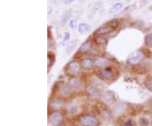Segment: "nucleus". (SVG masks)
Masks as SVG:
<instances>
[{
  "instance_id": "nucleus-1",
  "label": "nucleus",
  "mask_w": 152,
  "mask_h": 126,
  "mask_svg": "<svg viewBox=\"0 0 152 126\" xmlns=\"http://www.w3.org/2000/svg\"><path fill=\"white\" fill-rule=\"evenodd\" d=\"M80 123L82 126H99L100 122L98 119L91 115H85L80 119Z\"/></svg>"
},
{
  "instance_id": "nucleus-2",
  "label": "nucleus",
  "mask_w": 152,
  "mask_h": 126,
  "mask_svg": "<svg viewBox=\"0 0 152 126\" xmlns=\"http://www.w3.org/2000/svg\"><path fill=\"white\" fill-rule=\"evenodd\" d=\"M144 59V53L140 51H137L135 52H133L129 56V63L131 65H137L139 64Z\"/></svg>"
},
{
  "instance_id": "nucleus-3",
  "label": "nucleus",
  "mask_w": 152,
  "mask_h": 126,
  "mask_svg": "<svg viewBox=\"0 0 152 126\" xmlns=\"http://www.w3.org/2000/svg\"><path fill=\"white\" fill-rule=\"evenodd\" d=\"M63 119H64V116L61 113L54 112L51 114L50 117H49V122L52 125H58L63 122Z\"/></svg>"
},
{
  "instance_id": "nucleus-4",
  "label": "nucleus",
  "mask_w": 152,
  "mask_h": 126,
  "mask_svg": "<svg viewBox=\"0 0 152 126\" xmlns=\"http://www.w3.org/2000/svg\"><path fill=\"white\" fill-rule=\"evenodd\" d=\"M68 69H69V72L70 74H78V73H80V71L81 70V66H80V63L78 61L73 60V61L69 63Z\"/></svg>"
},
{
  "instance_id": "nucleus-5",
  "label": "nucleus",
  "mask_w": 152,
  "mask_h": 126,
  "mask_svg": "<svg viewBox=\"0 0 152 126\" xmlns=\"http://www.w3.org/2000/svg\"><path fill=\"white\" fill-rule=\"evenodd\" d=\"M101 77L105 80H112L113 78V73L109 69H103L100 72Z\"/></svg>"
},
{
  "instance_id": "nucleus-6",
  "label": "nucleus",
  "mask_w": 152,
  "mask_h": 126,
  "mask_svg": "<svg viewBox=\"0 0 152 126\" xmlns=\"http://www.w3.org/2000/svg\"><path fill=\"white\" fill-rule=\"evenodd\" d=\"M87 94L91 96H98L100 95V91L96 87L92 86H87L86 88Z\"/></svg>"
},
{
  "instance_id": "nucleus-7",
  "label": "nucleus",
  "mask_w": 152,
  "mask_h": 126,
  "mask_svg": "<svg viewBox=\"0 0 152 126\" xmlns=\"http://www.w3.org/2000/svg\"><path fill=\"white\" fill-rule=\"evenodd\" d=\"M108 64V61L104 58H99L94 62V65L97 68H105Z\"/></svg>"
},
{
  "instance_id": "nucleus-8",
  "label": "nucleus",
  "mask_w": 152,
  "mask_h": 126,
  "mask_svg": "<svg viewBox=\"0 0 152 126\" xmlns=\"http://www.w3.org/2000/svg\"><path fill=\"white\" fill-rule=\"evenodd\" d=\"M91 48V44L89 41H86L83 44L81 45L80 47V49H79V52H81V53H86V52H88Z\"/></svg>"
},
{
  "instance_id": "nucleus-9",
  "label": "nucleus",
  "mask_w": 152,
  "mask_h": 126,
  "mask_svg": "<svg viewBox=\"0 0 152 126\" xmlns=\"http://www.w3.org/2000/svg\"><path fill=\"white\" fill-rule=\"evenodd\" d=\"M94 65V62L91 59H85L82 61V67L85 69H90Z\"/></svg>"
},
{
  "instance_id": "nucleus-10",
  "label": "nucleus",
  "mask_w": 152,
  "mask_h": 126,
  "mask_svg": "<svg viewBox=\"0 0 152 126\" xmlns=\"http://www.w3.org/2000/svg\"><path fill=\"white\" fill-rule=\"evenodd\" d=\"M112 30L110 28V27H108L107 25H103V26H101V27H100L98 30L95 31V34H98V35H100V36H101V35H104V34H107V33H109V32H112Z\"/></svg>"
},
{
  "instance_id": "nucleus-11",
  "label": "nucleus",
  "mask_w": 152,
  "mask_h": 126,
  "mask_svg": "<svg viewBox=\"0 0 152 126\" xmlns=\"http://www.w3.org/2000/svg\"><path fill=\"white\" fill-rule=\"evenodd\" d=\"M126 108H127L126 104L121 103L117 104L116 107H115L114 112H115V113H117V114H122L123 112H125Z\"/></svg>"
},
{
  "instance_id": "nucleus-12",
  "label": "nucleus",
  "mask_w": 152,
  "mask_h": 126,
  "mask_svg": "<svg viewBox=\"0 0 152 126\" xmlns=\"http://www.w3.org/2000/svg\"><path fill=\"white\" fill-rule=\"evenodd\" d=\"M69 86L71 87V88H77V87H79L80 85V80L78 79V78H71L69 81Z\"/></svg>"
},
{
  "instance_id": "nucleus-13",
  "label": "nucleus",
  "mask_w": 152,
  "mask_h": 126,
  "mask_svg": "<svg viewBox=\"0 0 152 126\" xmlns=\"http://www.w3.org/2000/svg\"><path fill=\"white\" fill-rule=\"evenodd\" d=\"M78 30L81 34H85L90 30V25L86 23H80L78 26Z\"/></svg>"
},
{
  "instance_id": "nucleus-14",
  "label": "nucleus",
  "mask_w": 152,
  "mask_h": 126,
  "mask_svg": "<svg viewBox=\"0 0 152 126\" xmlns=\"http://www.w3.org/2000/svg\"><path fill=\"white\" fill-rule=\"evenodd\" d=\"M64 105V103L62 100H59V99H56V100H53L49 104L52 108H60L62 106Z\"/></svg>"
},
{
  "instance_id": "nucleus-15",
  "label": "nucleus",
  "mask_w": 152,
  "mask_h": 126,
  "mask_svg": "<svg viewBox=\"0 0 152 126\" xmlns=\"http://www.w3.org/2000/svg\"><path fill=\"white\" fill-rule=\"evenodd\" d=\"M122 8H123V4H122L121 3H117V4H113V5L111 7L109 12H110L111 14H112V13H117V12L120 11Z\"/></svg>"
},
{
  "instance_id": "nucleus-16",
  "label": "nucleus",
  "mask_w": 152,
  "mask_h": 126,
  "mask_svg": "<svg viewBox=\"0 0 152 126\" xmlns=\"http://www.w3.org/2000/svg\"><path fill=\"white\" fill-rule=\"evenodd\" d=\"M106 25H107L108 27H110L112 31L113 30H115L117 28V26L119 25V22L117 21V20H112V21H109L106 24Z\"/></svg>"
},
{
  "instance_id": "nucleus-17",
  "label": "nucleus",
  "mask_w": 152,
  "mask_h": 126,
  "mask_svg": "<svg viewBox=\"0 0 152 126\" xmlns=\"http://www.w3.org/2000/svg\"><path fill=\"white\" fill-rule=\"evenodd\" d=\"M95 42L97 45H105L107 42V40L103 36H98L95 38Z\"/></svg>"
},
{
  "instance_id": "nucleus-18",
  "label": "nucleus",
  "mask_w": 152,
  "mask_h": 126,
  "mask_svg": "<svg viewBox=\"0 0 152 126\" xmlns=\"http://www.w3.org/2000/svg\"><path fill=\"white\" fill-rule=\"evenodd\" d=\"M145 86L147 89L152 92V76H149L145 81Z\"/></svg>"
},
{
  "instance_id": "nucleus-19",
  "label": "nucleus",
  "mask_w": 152,
  "mask_h": 126,
  "mask_svg": "<svg viewBox=\"0 0 152 126\" xmlns=\"http://www.w3.org/2000/svg\"><path fill=\"white\" fill-rule=\"evenodd\" d=\"M145 43L148 47H152V33L147 35L145 38Z\"/></svg>"
},
{
  "instance_id": "nucleus-20",
  "label": "nucleus",
  "mask_w": 152,
  "mask_h": 126,
  "mask_svg": "<svg viewBox=\"0 0 152 126\" xmlns=\"http://www.w3.org/2000/svg\"><path fill=\"white\" fill-rule=\"evenodd\" d=\"M104 100H105V102L107 103H112L114 101V96H113V95L110 94V92H107V93L105 94V96H104Z\"/></svg>"
},
{
  "instance_id": "nucleus-21",
  "label": "nucleus",
  "mask_w": 152,
  "mask_h": 126,
  "mask_svg": "<svg viewBox=\"0 0 152 126\" xmlns=\"http://www.w3.org/2000/svg\"><path fill=\"white\" fill-rule=\"evenodd\" d=\"M70 89H71V87L69 86V84L68 85H64V86H63L61 88H60V91L63 93V94H64V95H68L69 92H70Z\"/></svg>"
},
{
  "instance_id": "nucleus-22",
  "label": "nucleus",
  "mask_w": 152,
  "mask_h": 126,
  "mask_svg": "<svg viewBox=\"0 0 152 126\" xmlns=\"http://www.w3.org/2000/svg\"><path fill=\"white\" fill-rule=\"evenodd\" d=\"M54 61V56L52 55V53H48V67H50Z\"/></svg>"
},
{
  "instance_id": "nucleus-23",
  "label": "nucleus",
  "mask_w": 152,
  "mask_h": 126,
  "mask_svg": "<svg viewBox=\"0 0 152 126\" xmlns=\"http://www.w3.org/2000/svg\"><path fill=\"white\" fill-rule=\"evenodd\" d=\"M70 39V33L69 32H65L64 33V41L67 42V41H69Z\"/></svg>"
},
{
  "instance_id": "nucleus-24",
  "label": "nucleus",
  "mask_w": 152,
  "mask_h": 126,
  "mask_svg": "<svg viewBox=\"0 0 152 126\" xmlns=\"http://www.w3.org/2000/svg\"><path fill=\"white\" fill-rule=\"evenodd\" d=\"M69 26L71 27V28H74L75 27V21L74 20H71L70 21H69Z\"/></svg>"
},
{
  "instance_id": "nucleus-25",
  "label": "nucleus",
  "mask_w": 152,
  "mask_h": 126,
  "mask_svg": "<svg viewBox=\"0 0 152 126\" xmlns=\"http://www.w3.org/2000/svg\"><path fill=\"white\" fill-rule=\"evenodd\" d=\"M75 0H64V3H65L66 4H71L73 2H74Z\"/></svg>"
},
{
  "instance_id": "nucleus-26",
  "label": "nucleus",
  "mask_w": 152,
  "mask_h": 126,
  "mask_svg": "<svg viewBox=\"0 0 152 126\" xmlns=\"http://www.w3.org/2000/svg\"><path fill=\"white\" fill-rule=\"evenodd\" d=\"M52 6H49V7H48V11H47V14H48V15H51V14H52Z\"/></svg>"
},
{
  "instance_id": "nucleus-27",
  "label": "nucleus",
  "mask_w": 152,
  "mask_h": 126,
  "mask_svg": "<svg viewBox=\"0 0 152 126\" xmlns=\"http://www.w3.org/2000/svg\"><path fill=\"white\" fill-rule=\"evenodd\" d=\"M151 125L152 126V119H151Z\"/></svg>"
}]
</instances>
